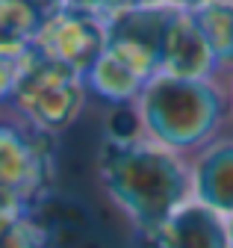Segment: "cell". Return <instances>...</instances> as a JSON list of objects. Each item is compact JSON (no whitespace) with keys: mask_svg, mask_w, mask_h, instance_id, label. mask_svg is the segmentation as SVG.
Here are the masks:
<instances>
[{"mask_svg":"<svg viewBox=\"0 0 233 248\" xmlns=\"http://www.w3.org/2000/svg\"><path fill=\"white\" fill-rule=\"evenodd\" d=\"M98 183L145 242L171 213L192 201L189 160L139 133L103 139L98 151Z\"/></svg>","mask_w":233,"mask_h":248,"instance_id":"cell-1","label":"cell"},{"mask_svg":"<svg viewBox=\"0 0 233 248\" xmlns=\"http://www.w3.org/2000/svg\"><path fill=\"white\" fill-rule=\"evenodd\" d=\"M133 115L139 136L189 160L218 139L230 124L227 80H186L160 74L142 89Z\"/></svg>","mask_w":233,"mask_h":248,"instance_id":"cell-2","label":"cell"},{"mask_svg":"<svg viewBox=\"0 0 233 248\" xmlns=\"http://www.w3.org/2000/svg\"><path fill=\"white\" fill-rule=\"evenodd\" d=\"M86 101H89V89L83 74L30 50L24 56V68L9 104L15 107L21 121H27L39 133L56 136L80 118Z\"/></svg>","mask_w":233,"mask_h":248,"instance_id":"cell-3","label":"cell"},{"mask_svg":"<svg viewBox=\"0 0 233 248\" xmlns=\"http://www.w3.org/2000/svg\"><path fill=\"white\" fill-rule=\"evenodd\" d=\"M53 171V136L39 133L27 121L0 118V192L36 210L50 198Z\"/></svg>","mask_w":233,"mask_h":248,"instance_id":"cell-4","label":"cell"},{"mask_svg":"<svg viewBox=\"0 0 233 248\" xmlns=\"http://www.w3.org/2000/svg\"><path fill=\"white\" fill-rule=\"evenodd\" d=\"M106 12L98 3H56L44 9L36 53L86 77L106 47Z\"/></svg>","mask_w":233,"mask_h":248,"instance_id":"cell-5","label":"cell"},{"mask_svg":"<svg viewBox=\"0 0 233 248\" xmlns=\"http://www.w3.org/2000/svg\"><path fill=\"white\" fill-rule=\"evenodd\" d=\"M177 3H118L106 12V53L145 83L162 71V36Z\"/></svg>","mask_w":233,"mask_h":248,"instance_id":"cell-6","label":"cell"},{"mask_svg":"<svg viewBox=\"0 0 233 248\" xmlns=\"http://www.w3.org/2000/svg\"><path fill=\"white\" fill-rule=\"evenodd\" d=\"M192 166V201L210 207L221 219L233 216V133H221L207 148H201Z\"/></svg>","mask_w":233,"mask_h":248,"instance_id":"cell-7","label":"cell"},{"mask_svg":"<svg viewBox=\"0 0 233 248\" xmlns=\"http://www.w3.org/2000/svg\"><path fill=\"white\" fill-rule=\"evenodd\" d=\"M168 77H186V80H207L218 77L213 53L204 42L201 30L195 27L186 3H177L168 18L165 36H162V71Z\"/></svg>","mask_w":233,"mask_h":248,"instance_id":"cell-8","label":"cell"},{"mask_svg":"<svg viewBox=\"0 0 233 248\" xmlns=\"http://www.w3.org/2000/svg\"><path fill=\"white\" fill-rule=\"evenodd\" d=\"M148 248H230L227 219L198 201H186L148 239Z\"/></svg>","mask_w":233,"mask_h":248,"instance_id":"cell-9","label":"cell"},{"mask_svg":"<svg viewBox=\"0 0 233 248\" xmlns=\"http://www.w3.org/2000/svg\"><path fill=\"white\" fill-rule=\"evenodd\" d=\"M195 27L207 42L216 71L221 80L233 77V0H204V3H186Z\"/></svg>","mask_w":233,"mask_h":248,"instance_id":"cell-10","label":"cell"},{"mask_svg":"<svg viewBox=\"0 0 233 248\" xmlns=\"http://www.w3.org/2000/svg\"><path fill=\"white\" fill-rule=\"evenodd\" d=\"M145 86L148 83L133 68H127L124 62L109 56L106 50L95 59V65L86 71V89H89V95L109 104L112 109H133Z\"/></svg>","mask_w":233,"mask_h":248,"instance_id":"cell-11","label":"cell"},{"mask_svg":"<svg viewBox=\"0 0 233 248\" xmlns=\"http://www.w3.org/2000/svg\"><path fill=\"white\" fill-rule=\"evenodd\" d=\"M44 9L47 6L30 0H0V53L18 59L30 53L39 39Z\"/></svg>","mask_w":233,"mask_h":248,"instance_id":"cell-12","label":"cell"},{"mask_svg":"<svg viewBox=\"0 0 233 248\" xmlns=\"http://www.w3.org/2000/svg\"><path fill=\"white\" fill-rule=\"evenodd\" d=\"M50 231L36 210L0 225V248H50Z\"/></svg>","mask_w":233,"mask_h":248,"instance_id":"cell-13","label":"cell"},{"mask_svg":"<svg viewBox=\"0 0 233 248\" xmlns=\"http://www.w3.org/2000/svg\"><path fill=\"white\" fill-rule=\"evenodd\" d=\"M21 68H24V56H3L0 53V107L12 101V92L18 86V77H21Z\"/></svg>","mask_w":233,"mask_h":248,"instance_id":"cell-14","label":"cell"},{"mask_svg":"<svg viewBox=\"0 0 233 248\" xmlns=\"http://www.w3.org/2000/svg\"><path fill=\"white\" fill-rule=\"evenodd\" d=\"M21 213H30V207H27L24 201H18L15 195H9V192H0V225L18 219Z\"/></svg>","mask_w":233,"mask_h":248,"instance_id":"cell-15","label":"cell"},{"mask_svg":"<svg viewBox=\"0 0 233 248\" xmlns=\"http://www.w3.org/2000/svg\"><path fill=\"white\" fill-rule=\"evenodd\" d=\"M227 92H230V124H233V77L227 80Z\"/></svg>","mask_w":233,"mask_h":248,"instance_id":"cell-16","label":"cell"},{"mask_svg":"<svg viewBox=\"0 0 233 248\" xmlns=\"http://www.w3.org/2000/svg\"><path fill=\"white\" fill-rule=\"evenodd\" d=\"M227 236H230V248H233V216L227 219Z\"/></svg>","mask_w":233,"mask_h":248,"instance_id":"cell-17","label":"cell"}]
</instances>
